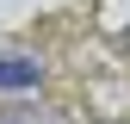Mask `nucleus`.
Returning <instances> with one entry per match:
<instances>
[{
    "instance_id": "1",
    "label": "nucleus",
    "mask_w": 130,
    "mask_h": 124,
    "mask_svg": "<svg viewBox=\"0 0 130 124\" xmlns=\"http://www.w3.org/2000/svg\"><path fill=\"white\" fill-rule=\"evenodd\" d=\"M0 87H6V93L37 87V62H31V56H0Z\"/></svg>"
},
{
    "instance_id": "2",
    "label": "nucleus",
    "mask_w": 130,
    "mask_h": 124,
    "mask_svg": "<svg viewBox=\"0 0 130 124\" xmlns=\"http://www.w3.org/2000/svg\"><path fill=\"white\" fill-rule=\"evenodd\" d=\"M0 124H25V118H12V112H6V118H0Z\"/></svg>"
}]
</instances>
